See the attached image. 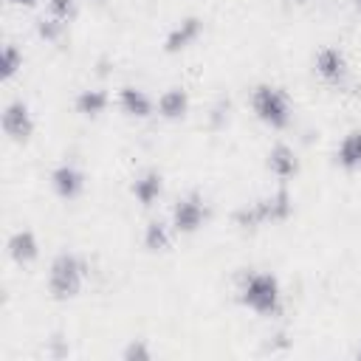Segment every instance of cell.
I'll return each instance as SVG.
<instances>
[{"label":"cell","mask_w":361,"mask_h":361,"mask_svg":"<svg viewBox=\"0 0 361 361\" xmlns=\"http://www.w3.org/2000/svg\"><path fill=\"white\" fill-rule=\"evenodd\" d=\"M237 299L257 316H276L282 310V285L271 271H248L240 279Z\"/></svg>","instance_id":"cell-1"},{"label":"cell","mask_w":361,"mask_h":361,"mask_svg":"<svg viewBox=\"0 0 361 361\" xmlns=\"http://www.w3.org/2000/svg\"><path fill=\"white\" fill-rule=\"evenodd\" d=\"M85 279H87V262L73 254V251H62L51 259V268H48V293L56 299V302H68V299H76L79 290L85 288Z\"/></svg>","instance_id":"cell-2"},{"label":"cell","mask_w":361,"mask_h":361,"mask_svg":"<svg viewBox=\"0 0 361 361\" xmlns=\"http://www.w3.org/2000/svg\"><path fill=\"white\" fill-rule=\"evenodd\" d=\"M251 110L271 130H285L290 127V118H293L290 96L279 85H271V82H262L251 90Z\"/></svg>","instance_id":"cell-3"},{"label":"cell","mask_w":361,"mask_h":361,"mask_svg":"<svg viewBox=\"0 0 361 361\" xmlns=\"http://www.w3.org/2000/svg\"><path fill=\"white\" fill-rule=\"evenodd\" d=\"M206 220H209V203L197 189L180 195L172 203L169 223H172L175 234H195V231H200L206 226Z\"/></svg>","instance_id":"cell-4"},{"label":"cell","mask_w":361,"mask_h":361,"mask_svg":"<svg viewBox=\"0 0 361 361\" xmlns=\"http://www.w3.org/2000/svg\"><path fill=\"white\" fill-rule=\"evenodd\" d=\"M313 71L322 82L327 85H341L347 76H350V62H347V54L336 45H324L316 51L313 56Z\"/></svg>","instance_id":"cell-5"},{"label":"cell","mask_w":361,"mask_h":361,"mask_svg":"<svg viewBox=\"0 0 361 361\" xmlns=\"http://www.w3.org/2000/svg\"><path fill=\"white\" fill-rule=\"evenodd\" d=\"M34 127H37L34 116H31V110H28V104L23 99H14V102L6 104V110H3V133L11 141L25 144L34 135Z\"/></svg>","instance_id":"cell-6"},{"label":"cell","mask_w":361,"mask_h":361,"mask_svg":"<svg viewBox=\"0 0 361 361\" xmlns=\"http://www.w3.org/2000/svg\"><path fill=\"white\" fill-rule=\"evenodd\" d=\"M51 189L62 200H76L85 192V172L73 164H59L51 169Z\"/></svg>","instance_id":"cell-7"},{"label":"cell","mask_w":361,"mask_h":361,"mask_svg":"<svg viewBox=\"0 0 361 361\" xmlns=\"http://www.w3.org/2000/svg\"><path fill=\"white\" fill-rule=\"evenodd\" d=\"M200 34H203V20L195 17V14H189V17H183L180 23H175L169 28V34L164 37V51L166 54H180L189 45H195Z\"/></svg>","instance_id":"cell-8"},{"label":"cell","mask_w":361,"mask_h":361,"mask_svg":"<svg viewBox=\"0 0 361 361\" xmlns=\"http://www.w3.org/2000/svg\"><path fill=\"white\" fill-rule=\"evenodd\" d=\"M116 102H118L121 113L130 116V118H149L155 113L152 96L144 87H135V85H121L118 93H116Z\"/></svg>","instance_id":"cell-9"},{"label":"cell","mask_w":361,"mask_h":361,"mask_svg":"<svg viewBox=\"0 0 361 361\" xmlns=\"http://www.w3.org/2000/svg\"><path fill=\"white\" fill-rule=\"evenodd\" d=\"M265 166H268V172L276 178V180H290V178H296L299 175V155H296V149L290 147V144H274L271 149H268V158H265Z\"/></svg>","instance_id":"cell-10"},{"label":"cell","mask_w":361,"mask_h":361,"mask_svg":"<svg viewBox=\"0 0 361 361\" xmlns=\"http://www.w3.org/2000/svg\"><path fill=\"white\" fill-rule=\"evenodd\" d=\"M189 107H192L189 90H183L180 85L166 87V90L158 96V102H155V113H158L161 118H166V121H183L186 113H189Z\"/></svg>","instance_id":"cell-11"},{"label":"cell","mask_w":361,"mask_h":361,"mask_svg":"<svg viewBox=\"0 0 361 361\" xmlns=\"http://www.w3.org/2000/svg\"><path fill=\"white\" fill-rule=\"evenodd\" d=\"M6 248H8V257L17 265H23V268L31 265V262H37V257H39V240H37V234L31 228H17L8 237Z\"/></svg>","instance_id":"cell-12"},{"label":"cell","mask_w":361,"mask_h":361,"mask_svg":"<svg viewBox=\"0 0 361 361\" xmlns=\"http://www.w3.org/2000/svg\"><path fill=\"white\" fill-rule=\"evenodd\" d=\"M130 192H133V197H135L141 206L149 209V206H155V203L161 200V195H164V175H161L158 169H144L141 175H135Z\"/></svg>","instance_id":"cell-13"},{"label":"cell","mask_w":361,"mask_h":361,"mask_svg":"<svg viewBox=\"0 0 361 361\" xmlns=\"http://www.w3.org/2000/svg\"><path fill=\"white\" fill-rule=\"evenodd\" d=\"M73 107L79 116L85 118H96L102 116L107 107H110V93L104 87H87V90H79L76 99H73Z\"/></svg>","instance_id":"cell-14"},{"label":"cell","mask_w":361,"mask_h":361,"mask_svg":"<svg viewBox=\"0 0 361 361\" xmlns=\"http://www.w3.org/2000/svg\"><path fill=\"white\" fill-rule=\"evenodd\" d=\"M336 164L347 172L361 169V127L350 130L336 147Z\"/></svg>","instance_id":"cell-15"},{"label":"cell","mask_w":361,"mask_h":361,"mask_svg":"<svg viewBox=\"0 0 361 361\" xmlns=\"http://www.w3.org/2000/svg\"><path fill=\"white\" fill-rule=\"evenodd\" d=\"M231 220H234V226H237V228H243V231H254V228H259V226L271 223V220H268V206H265V197L251 200V203H243L240 209H234Z\"/></svg>","instance_id":"cell-16"},{"label":"cell","mask_w":361,"mask_h":361,"mask_svg":"<svg viewBox=\"0 0 361 361\" xmlns=\"http://www.w3.org/2000/svg\"><path fill=\"white\" fill-rule=\"evenodd\" d=\"M172 245V223H164L161 217H152L144 226V248L147 251H166Z\"/></svg>","instance_id":"cell-17"},{"label":"cell","mask_w":361,"mask_h":361,"mask_svg":"<svg viewBox=\"0 0 361 361\" xmlns=\"http://www.w3.org/2000/svg\"><path fill=\"white\" fill-rule=\"evenodd\" d=\"M265 206H268V220L271 223H285L293 214V195L288 192V186H279L276 192L265 195Z\"/></svg>","instance_id":"cell-18"},{"label":"cell","mask_w":361,"mask_h":361,"mask_svg":"<svg viewBox=\"0 0 361 361\" xmlns=\"http://www.w3.org/2000/svg\"><path fill=\"white\" fill-rule=\"evenodd\" d=\"M20 68H23V51L14 42H6L3 51H0V76H3V82L14 79V73Z\"/></svg>","instance_id":"cell-19"},{"label":"cell","mask_w":361,"mask_h":361,"mask_svg":"<svg viewBox=\"0 0 361 361\" xmlns=\"http://www.w3.org/2000/svg\"><path fill=\"white\" fill-rule=\"evenodd\" d=\"M65 25L68 23H62V20H56V17H39L37 20V34H39V39H45V42H59L62 37H65Z\"/></svg>","instance_id":"cell-20"},{"label":"cell","mask_w":361,"mask_h":361,"mask_svg":"<svg viewBox=\"0 0 361 361\" xmlns=\"http://www.w3.org/2000/svg\"><path fill=\"white\" fill-rule=\"evenodd\" d=\"M76 11H79V0H48V14L62 23H71Z\"/></svg>","instance_id":"cell-21"},{"label":"cell","mask_w":361,"mask_h":361,"mask_svg":"<svg viewBox=\"0 0 361 361\" xmlns=\"http://www.w3.org/2000/svg\"><path fill=\"white\" fill-rule=\"evenodd\" d=\"M121 358H124V361H149V358H152V350L144 344V338H133V341L121 350Z\"/></svg>","instance_id":"cell-22"},{"label":"cell","mask_w":361,"mask_h":361,"mask_svg":"<svg viewBox=\"0 0 361 361\" xmlns=\"http://www.w3.org/2000/svg\"><path fill=\"white\" fill-rule=\"evenodd\" d=\"M228 110H231V102H228V99H217L214 107H212V113H209V124H212L214 130L226 127V121H228Z\"/></svg>","instance_id":"cell-23"},{"label":"cell","mask_w":361,"mask_h":361,"mask_svg":"<svg viewBox=\"0 0 361 361\" xmlns=\"http://www.w3.org/2000/svg\"><path fill=\"white\" fill-rule=\"evenodd\" d=\"M48 355H51V358H65V355H68V344L62 341V336H54V338H51Z\"/></svg>","instance_id":"cell-24"},{"label":"cell","mask_w":361,"mask_h":361,"mask_svg":"<svg viewBox=\"0 0 361 361\" xmlns=\"http://www.w3.org/2000/svg\"><path fill=\"white\" fill-rule=\"evenodd\" d=\"M110 73V59H99V76H107Z\"/></svg>","instance_id":"cell-25"},{"label":"cell","mask_w":361,"mask_h":361,"mask_svg":"<svg viewBox=\"0 0 361 361\" xmlns=\"http://www.w3.org/2000/svg\"><path fill=\"white\" fill-rule=\"evenodd\" d=\"M11 3H14V6H25V8H28V6H37L39 0H11Z\"/></svg>","instance_id":"cell-26"},{"label":"cell","mask_w":361,"mask_h":361,"mask_svg":"<svg viewBox=\"0 0 361 361\" xmlns=\"http://www.w3.org/2000/svg\"><path fill=\"white\" fill-rule=\"evenodd\" d=\"M353 6H355V8H358V11H361V0H353Z\"/></svg>","instance_id":"cell-27"},{"label":"cell","mask_w":361,"mask_h":361,"mask_svg":"<svg viewBox=\"0 0 361 361\" xmlns=\"http://www.w3.org/2000/svg\"><path fill=\"white\" fill-rule=\"evenodd\" d=\"M355 358H358V361H361V347H358V353H355Z\"/></svg>","instance_id":"cell-28"},{"label":"cell","mask_w":361,"mask_h":361,"mask_svg":"<svg viewBox=\"0 0 361 361\" xmlns=\"http://www.w3.org/2000/svg\"><path fill=\"white\" fill-rule=\"evenodd\" d=\"M296 3H307V0H296Z\"/></svg>","instance_id":"cell-29"}]
</instances>
